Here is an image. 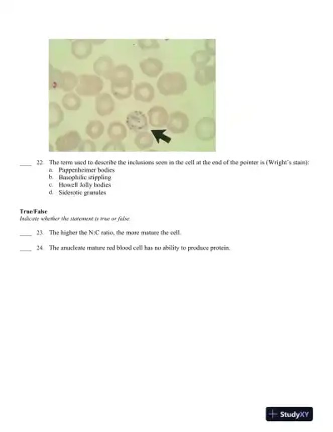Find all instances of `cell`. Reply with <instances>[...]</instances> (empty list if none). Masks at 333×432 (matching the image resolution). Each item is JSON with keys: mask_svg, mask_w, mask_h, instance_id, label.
Returning a JSON list of instances; mask_svg holds the SVG:
<instances>
[{"mask_svg": "<svg viewBox=\"0 0 333 432\" xmlns=\"http://www.w3.org/2000/svg\"><path fill=\"white\" fill-rule=\"evenodd\" d=\"M157 85L160 94L164 96H180L187 89L186 78L179 72L163 73L158 78Z\"/></svg>", "mask_w": 333, "mask_h": 432, "instance_id": "6da1fadb", "label": "cell"}, {"mask_svg": "<svg viewBox=\"0 0 333 432\" xmlns=\"http://www.w3.org/2000/svg\"><path fill=\"white\" fill-rule=\"evenodd\" d=\"M103 88V81L99 76L83 74L78 76V83L76 93L83 97H93L99 96Z\"/></svg>", "mask_w": 333, "mask_h": 432, "instance_id": "7a4b0ae2", "label": "cell"}, {"mask_svg": "<svg viewBox=\"0 0 333 432\" xmlns=\"http://www.w3.org/2000/svg\"><path fill=\"white\" fill-rule=\"evenodd\" d=\"M196 134L198 139L208 141L215 138L216 123L212 118L204 117L200 120L196 125Z\"/></svg>", "mask_w": 333, "mask_h": 432, "instance_id": "3957f363", "label": "cell"}, {"mask_svg": "<svg viewBox=\"0 0 333 432\" xmlns=\"http://www.w3.org/2000/svg\"><path fill=\"white\" fill-rule=\"evenodd\" d=\"M81 137L77 131H69L56 140V149L58 151H72L78 149L81 143Z\"/></svg>", "mask_w": 333, "mask_h": 432, "instance_id": "277c9868", "label": "cell"}, {"mask_svg": "<svg viewBox=\"0 0 333 432\" xmlns=\"http://www.w3.org/2000/svg\"><path fill=\"white\" fill-rule=\"evenodd\" d=\"M189 126V120L187 115L180 111L171 114L168 120V130L173 134H182L186 132Z\"/></svg>", "mask_w": 333, "mask_h": 432, "instance_id": "5b68a950", "label": "cell"}, {"mask_svg": "<svg viewBox=\"0 0 333 432\" xmlns=\"http://www.w3.org/2000/svg\"><path fill=\"white\" fill-rule=\"evenodd\" d=\"M134 72L127 64H120L115 68L110 79L111 84L115 85H129L134 80Z\"/></svg>", "mask_w": 333, "mask_h": 432, "instance_id": "8992f818", "label": "cell"}, {"mask_svg": "<svg viewBox=\"0 0 333 432\" xmlns=\"http://www.w3.org/2000/svg\"><path fill=\"white\" fill-rule=\"evenodd\" d=\"M115 68V62L108 56L99 57L93 64V69L96 74L108 80L112 78Z\"/></svg>", "mask_w": 333, "mask_h": 432, "instance_id": "52a82bcc", "label": "cell"}, {"mask_svg": "<svg viewBox=\"0 0 333 432\" xmlns=\"http://www.w3.org/2000/svg\"><path fill=\"white\" fill-rule=\"evenodd\" d=\"M148 116L149 123L153 127L163 128L168 125L169 115L167 110L162 106H154L151 108L148 112Z\"/></svg>", "mask_w": 333, "mask_h": 432, "instance_id": "ba28073f", "label": "cell"}, {"mask_svg": "<svg viewBox=\"0 0 333 432\" xmlns=\"http://www.w3.org/2000/svg\"><path fill=\"white\" fill-rule=\"evenodd\" d=\"M95 110L100 116H107L115 110V101L109 94H100L95 99Z\"/></svg>", "mask_w": 333, "mask_h": 432, "instance_id": "9c48e42d", "label": "cell"}, {"mask_svg": "<svg viewBox=\"0 0 333 432\" xmlns=\"http://www.w3.org/2000/svg\"><path fill=\"white\" fill-rule=\"evenodd\" d=\"M127 125L129 130L134 132H140L142 130H147L149 128L146 115L141 111H134L127 116Z\"/></svg>", "mask_w": 333, "mask_h": 432, "instance_id": "30bf717a", "label": "cell"}, {"mask_svg": "<svg viewBox=\"0 0 333 432\" xmlns=\"http://www.w3.org/2000/svg\"><path fill=\"white\" fill-rule=\"evenodd\" d=\"M71 51L73 56L78 59H86L92 52V44L90 39H77L72 43Z\"/></svg>", "mask_w": 333, "mask_h": 432, "instance_id": "8fae6325", "label": "cell"}, {"mask_svg": "<svg viewBox=\"0 0 333 432\" xmlns=\"http://www.w3.org/2000/svg\"><path fill=\"white\" fill-rule=\"evenodd\" d=\"M142 72L150 78H156L163 71V62L155 58H148L139 64Z\"/></svg>", "mask_w": 333, "mask_h": 432, "instance_id": "7c38bea8", "label": "cell"}, {"mask_svg": "<svg viewBox=\"0 0 333 432\" xmlns=\"http://www.w3.org/2000/svg\"><path fill=\"white\" fill-rule=\"evenodd\" d=\"M154 96H155V91L150 83L142 82L135 86L134 96V99L138 101L150 103L154 99Z\"/></svg>", "mask_w": 333, "mask_h": 432, "instance_id": "4fadbf2b", "label": "cell"}, {"mask_svg": "<svg viewBox=\"0 0 333 432\" xmlns=\"http://www.w3.org/2000/svg\"><path fill=\"white\" fill-rule=\"evenodd\" d=\"M194 79L199 85H208L216 80V69L214 65L197 69L195 72Z\"/></svg>", "mask_w": 333, "mask_h": 432, "instance_id": "5bb4252c", "label": "cell"}, {"mask_svg": "<svg viewBox=\"0 0 333 432\" xmlns=\"http://www.w3.org/2000/svg\"><path fill=\"white\" fill-rule=\"evenodd\" d=\"M64 119V113L59 104L56 102L49 103V128L54 129L59 127Z\"/></svg>", "mask_w": 333, "mask_h": 432, "instance_id": "9a60e30c", "label": "cell"}, {"mask_svg": "<svg viewBox=\"0 0 333 432\" xmlns=\"http://www.w3.org/2000/svg\"><path fill=\"white\" fill-rule=\"evenodd\" d=\"M64 85V75L63 72L54 68L49 64V91L63 90Z\"/></svg>", "mask_w": 333, "mask_h": 432, "instance_id": "2e32d148", "label": "cell"}, {"mask_svg": "<svg viewBox=\"0 0 333 432\" xmlns=\"http://www.w3.org/2000/svg\"><path fill=\"white\" fill-rule=\"evenodd\" d=\"M107 134L110 139L115 141L121 142L127 137V129L121 122H112L108 126Z\"/></svg>", "mask_w": 333, "mask_h": 432, "instance_id": "e0dca14e", "label": "cell"}, {"mask_svg": "<svg viewBox=\"0 0 333 432\" xmlns=\"http://www.w3.org/2000/svg\"><path fill=\"white\" fill-rule=\"evenodd\" d=\"M211 55L206 50H197L192 54L191 60L195 68L201 69L207 66V63L211 59Z\"/></svg>", "mask_w": 333, "mask_h": 432, "instance_id": "ac0fdd59", "label": "cell"}, {"mask_svg": "<svg viewBox=\"0 0 333 432\" xmlns=\"http://www.w3.org/2000/svg\"><path fill=\"white\" fill-rule=\"evenodd\" d=\"M62 104L67 110H78L82 105V100L77 94L71 92L63 96Z\"/></svg>", "mask_w": 333, "mask_h": 432, "instance_id": "d6986e66", "label": "cell"}, {"mask_svg": "<svg viewBox=\"0 0 333 432\" xmlns=\"http://www.w3.org/2000/svg\"><path fill=\"white\" fill-rule=\"evenodd\" d=\"M85 131L86 134H88L91 139H97L103 134L104 126L99 120H92L87 125Z\"/></svg>", "mask_w": 333, "mask_h": 432, "instance_id": "ffe728a7", "label": "cell"}, {"mask_svg": "<svg viewBox=\"0 0 333 432\" xmlns=\"http://www.w3.org/2000/svg\"><path fill=\"white\" fill-rule=\"evenodd\" d=\"M153 136L149 132H140L136 138H135V144L139 149L144 150V149H149L153 144Z\"/></svg>", "mask_w": 333, "mask_h": 432, "instance_id": "44dd1931", "label": "cell"}, {"mask_svg": "<svg viewBox=\"0 0 333 432\" xmlns=\"http://www.w3.org/2000/svg\"><path fill=\"white\" fill-rule=\"evenodd\" d=\"M111 92L118 100H126L131 97L133 94V84L128 86H117L111 84Z\"/></svg>", "mask_w": 333, "mask_h": 432, "instance_id": "7402d4cb", "label": "cell"}, {"mask_svg": "<svg viewBox=\"0 0 333 432\" xmlns=\"http://www.w3.org/2000/svg\"><path fill=\"white\" fill-rule=\"evenodd\" d=\"M63 75H64V85H63V91L64 92L71 93V91H73L78 86V77L71 71H64Z\"/></svg>", "mask_w": 333, "mask_h": 432, "instance_id": "603a6c76", "label": "cell"}, {"mask_svg": "<svg viewBox=\"0 0 333 432\" xmlns=\"http://www.w3.org/2000/svg\"><path fill=\"white\" fill-rule=\"evenodd\" d=\"M138 44L143 50L147 49H158L159 44L156 39H139Z\"/></svg>", "mask_w": 333, "mask_h": 432, "instance_id": "cb8c5ba5", "label": "cell"}, {"mask_svg": "<svg viewBox=\"0 0 333 432\" xmlns=\"http://www.w3.org/2000/svg\"><path fill=\"white\" fill-rule=\"evenodd\" d=\"M102 151H125V146L122 144V142L112 141L107 142L102 148Z\"/></svg>", "mask_w": 333, "mask_h": 432, "instance_id": "d4e9b609", "label": "cell"}, {"mask_svg": "<svg viewBox=\"0 0 333 432\" xmlns=\"http://www.w3.org/2000/svg\"><path fill=\"white\" fill-rule=\"evenodd\" d=\"M78 151L80 152H95L97 150L96 145L90 139H85L81 142L79 146L78 147Z\"/></svg>", "mask_w": 333, "mask_h": 432, "instance_id": "484cf974", "label": "cell"}, {"mask_svg": "<svg viewBox=\"0 0 333 432\" xmlns=\"http://www.w3.org/2000/svg\"><path fill=\"white\" fill-rule=\"evenodd\" d=\"M215 39H207L205 41V48L206 51L212 56L216 54V44Z\"/></svg>", "mask_w": 333, "mask_h": 432, "instance_id": "4316f807", "label": "cell"}, {"mask_svg": "<svg viewBox=\"0 0 333 432\" xmlns=\"http://www.w3.org/2000/svg\"><path fill=\"white\" fill-rule=\"evenodd\" d=\"M166 130H152V133L153 134V136L155 137L156 139H157V142L159 143V140L160 139H163L164 141L167 142V143H169L171 141V138L169 137H167L166 135L163 134V133L165 132Z\"/></svg>", "mask_w": 333, "mask_h": 432, "instance_id": "83f0119b", "label": "cell"}, {"mask_svg": "<svg viewBox=\"0 0 333 432\" xmlns=\"http://www.w3.org/2000/svg\"><path fill=\"white\" fill-rule=\"evenodd\" d=\"M105 41H106L105 39H102V40H100V39H98V40L93 39V40H91V42H92V44H94V45H98V44H103Z\"/></svg>", "mask_w": 333, "mask_h": 432, "instance_id": "f1b7e54d", "label": "cell"}]
</instances>
